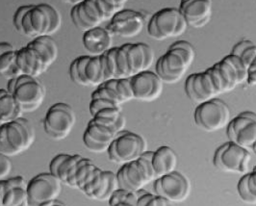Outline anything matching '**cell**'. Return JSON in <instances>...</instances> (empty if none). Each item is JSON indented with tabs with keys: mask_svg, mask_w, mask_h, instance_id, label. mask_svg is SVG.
Wrapping results in <instances>:
<instances>
[{
	"mask_svg": "<svg viewBox=\"0 0 256 206\" xmlns=\"http://www.w3.org/2000/svg\"><path fill=\"white\" fill-rule=\"evenodd\" d=\"M215 64L218 68V72L226 83V92L234 90L240 84L239 76L234 66L231 64L230 61L226 58V56L222 61Z\"/></svg>",
	"mask_w": 256,
	"mask_h": 206,
	"instance_id": "obj_29",
	"label": "cell"
},
{
	"mask_svg": "<svg viewBox=\"0 0 256 206\" xmlns=\"http://www.w3.org/2000/svg\"><path fill=\"white\" fill-rule=\"evenodd\" d=\"M188 26H188L187 22L185 20V18H184L183 16L181 14L180 22H178V29H176V37H180L181 35H183V34L186 32Z\"/></svg>",
	"mask_w": 256,
	"mask_h": 206,
	"instance_id": "obj_51",
	"label": "cell"
},
{
	"mask_svg": "<svg viewBox=\"0 0 256 206\" xmlns=\"http://www.w3.org/2000/svg\"><path fill=\"white\" fill-rule=\"evenodd\" d=\"M116 68H118L116 79L131 78L130 72H129V66H128L126 48L124 44L116 48Z\"/></svg>",
	"mask_w": 256,
	"mask_h": 206,
	"instance_id": "obj_37",
	"label": "cell"
},
{
	"mask_svg": "<svg viewBox=\"0 0 256 206\" xmlns=\"http://www.w3.org/2000/svg\"><path fill=\"white\" fill-rule=\"evenodd\" d=\"M178 155L172 148L163 146L157 148L152 154V166L155 178H159L172 172H174L178 166Z\"/></svg>",
	"mask_w": 256,
	"mask_h": 206,
	"instance_id": "obj_21",
	"label": "cell"
},
{
	"mask_svg": "<svg viewBox=\"0 0 256 206\" xmlns=\"http://www.w3.org/2000/svg\"><path fill=\"white\" fill-rule=\"evenodd\" d=\"M128 0H84L72 7L70 18L79 30L86 32L111 20L124 10Z\"/></svg>",
	"mask_w": 256,
	"mask_h": 206,
	"instance_id": "obj_3",
	"label": "cell"
},
{
	"mask_svg": "<svg viewBox=\"0 0 256 206\" xmlns=\"http://www.w3.org/2000/svg\"><path fill=\"white\" fill-rule=\"evenodd\" d=\"M146 20L141 12L124 9L110 20L107 30L122 38H134L140 35L144 27Z\"/></svg>",
	"mask_w": 256,
	"mask_h": 206,
	"instance_id": "obj_13",
	"label": "cell"
},
{
	"mask_svg": "<svg viewBox=\"0 0 256 206\" xmlns=\"http://www.w3.org/2000/svg\"><path fill=\"white\" fill-rule=\"evenodd\" d=\"M0 76L8 80L22 76L16 64V50L5 52L0 56Z\"/></svg>",
	"mask_w": 256,
	"mask_h": 206,
	"instance_id": "obj_28",
	"label": "cell"
},
{
	"mask_svg": "<svg viewBox=\"0 0 256 206\" xmlns=\"http://www.w3.org/2000/svg\"><path fill=\"white\" fill-rule=\"evenodd\" d=\"M12 162L6 155L0 154V180H6L12 170Z\"/></svg>",
	"mask_w": 256,
	"mask_h": 206,
	"instance_id": "obj_47",
	"label": "cell"
},
{
	"mask_svg": "<svg viewBox=\"0 0 256 206\" xmlns=\"http://www.w3.org/2000/svg\"><path fill=\"white\" fill-rule=\"evenodd\" d=\"M116 92L122 103L134 100V94L129 78L116 79Z\"/></svg>",
	"mask_w": 256,
	"mask_h": 206,
	"instance_id": "obj_39",
	"label": "cell"
},
{
	"mask_svg": "<svg viewBox=\"0 0 256 206\" xmlns=\"http://www.w3.org/2000/svg\"><path fill=\"white\" fill-rule=\"evenodd\" d=\"M178 10L188 26L202 28L211 20L212 0H181Z\"/></svg>",
	"mask_w": 256,
	"mask_h": 206,
	"instance_id": "obj_17",
	"label": "cell"
},
{
	"mask_svg": "<svg viewBox=\"0 0 256 206\" xmlns=\"http://www.w3.org/2000/svg\"><path fill=\"white\" fill-rule=\"evenodd\" d=\"M226 58L230 60L231 62V64L234 66V68H236L237 72H238V76H239V81H240V84L244 83V81H246L248 79V70L244 66V64H243V62L241 61L240 58H238L237 56H234L232 54H230L226 56Z\"/></svg>",
	"mask_w": 256,
	"mask_h": 206,
	"instance_id": "obj_46",
	"label": "cell"
},
{
	"mask_svg": "<svg viewBox=\"0 0 256 206\" xmlns=\"http://www.w3.org/2000/svg\"><path fill=\"white\" fill-rule=\"evenodd\" d=\"M16 64L22 76L38 78L48 68L34 48L26 46L16 50Z\"/></svg>",
	"mask_w": 256,
	"mask_h": 206,
	"instance_id": "obj_20",
	"label": "cell"
},
{
	"mask_svg": "<svg viewBox=\"0 0 256 206\" xmlns=\"http://www.w3.org/2000/svg\"><path fill=\"white\" fill-rule=\"evenodd\" d=\"M7 90L20 105L24 113H31L42 106L46 96V90L38 78L20 76L8 80Z\"/></svg>",
	"mask_w": 256,
	"mask_h": 206,
	"instance_id": "obj_6",
	"label": "cell"
},
{
	"mask_svg": "<svg viewBox=\"0 0 256 206\" xmlns=\"http://www.w3.org/2000/svg\"><path fill=\"white\" fill-rule=\"evenodd\" d=\"M116 48H112L110 50L102 55L105 81L110 79H116L118 68H116Z\"/></svg>",
	"mask_w": 256,
	"mask_h": 206,
	"instance_id": "obj_36",
	"label": "cell"
},
{
	"mask_svg": "<svg viewBox=\"0 0 256 206\" xmlns=\"http://www.w3.org/2000/svg\"><path fill=\"white\" fill-rule=\"evenodd\" d=\"M181 14L178 9L165 8L152 16L148 33L154 40H164L176 37V29L180 22Z\"/></svg>",
	"mask_w": 256,
	"mask_h": 206,
	"instance_id": "obj_14",
	"label": "cell"
},
{
	"mask_svg": "<svg viewBox=\"0 0 256 206\" xmlns=\"http://www.w3.org/2000/svg\"><path fill=\"white\" fill-rule=\"evenodd\" d=\"M196 58L192 44L186 40L174 42L156 63V74L163 83H178L185 76Z\"/></svg>",
	"mask_w": 256,
	"mask_h": 206,
	"instance_id": "obj_2",
	"label": "cell"
},
{
	"mask_svg": "<svg viewBox=\"0 0 256 206\" xmlns=\"http://www.w3.org/2000/svg\"><path fill=\"white\" fill-rule=\"evenodd\" d=\"M27 46L38 52L48 68H50L58 58V46L52 36H40L28 42Z\"/></svg>",
	"mask_w": 256,
	"mask_h": 206,
	"instance_id": "obj_22",
	"label": "cell"
},
{
	"mask_svg": "<svg viewBox=\"0 0 256 206\" xmlns=\"http://www.w3.org/2000/svg\"><path fill=\"white\" fill-rule=\"evenodd\" d=\"M252 150H254V154H256V144H254V146H252Z\"/></svg>",
	"mask_w": 256,
	"mask_h": 206,
	"instance_id": "obj_58",
	"label": "cell"
},
{
	"mask_svg": "<svg viewBox=\"0 0 256 206\" xmlns=\"http://www.w3.org/2000/svg\"><path fill=\"white\" fill-rule=\"evenodd\" d=\"M200 79H202V88L204 90L207 98L209 100L215 98L218 94V92L216 90V88L212 82V79L210 78L209 74L207 72V70H205L204 72H200Z\"/></svg>",
	"mask_w": 256,
	"mask_h": 206,
	"instance_id": "obj_44",
	"label": "cell"
},
{
	"mask_svg": "<svg viewBox=\"0 0 256 206\" xmlns=\"http://www.w3.org/2000/svg\"><path fill=\"white\" fill-rule=\"evenodd\" d=\"M124 46L126 48L130 76L144 72V53L142 46V42L126 44Z\"/></svg>",
	"mask_w": 256,
	"mask_h": 206,
	"instance_id": "obj_25",
	"label": "cell"
},
{
	"mask_svg": "<svg viewBox=\"0 0 256 206\" xmlns=\"http://www.w3.org/2000/svg\"><path fill=\"white\" fill-rule=\"evenodd\" d=\"M79 76L85 87H98L105 82L102 56L77 57Z\"/></svg>",
	"mask_w": 256,
	"mask_h": 206,
	"instance_id": "obj_18",
	"label": "cell"
},
{
	"mask_svg": "<svg viewBox=\"0 0 256 206\" xmlns=\"http://www.w3.org/2000/svg\"><path fill=\"white\" fill-rule=\"evenodd\" d=\"M137 206H174L172 202L155 194L144 191L138 200Z\"/></svg>",
	"mask_w": 256,
	"mask_h": 206,
	"instance_id": "obj_38",
	"label": "cell"
},
{
	"mask_svg": "<svg viewBox=\"0 0 256 206\" xmlns=\"http://www.w3.org/2000/svg\"><path fill=\"white\" fill-rule=\"evenodd\" d=\"M250 159L252 156L248 148L230 141L216 150L213 163L222 172L246 174L248 172Z\"/></svg>",
	"mask_w": 256,
	"mask_h": 206,
	"instance_id": "obj_10",
	"label": "cell"
},
{
	"mask_svg": "<svg viewBox=\"0 0 256 206\" xmlns=\"http://www.w3.org/2000/svg\"><path fill=\"white\" fill-rule=\"evenodd\" d=\"M154 193L172 204L186 200L191 193V183L180 172H172L154 181Z\"/></svg>",
	"mask_w": 256,
	"mask_h": 206,
	"instance_id": "obj_12",
	"label": "cell"
},
{
	"mask_svg": "<svg viewBox=\"0 0 256 206\" xmlns=\"http://www.w3.org/2000/svg\"><path fill=\"white\" fill-rule=\"evenodd\" d=\"M62 22L60 12L48 3L20 6L13 16L16 30L20 34L33 39L56 34L61 29Z\"/></svg>",
	"mask_w": 256,
	"mask_h": 206,
	"instance_id": "obj_1",
	"label": "cell"
},
{
	"mask_svg": "<svg viewBox=\"0 0 256 206\" xmlns=\"http://www.w3.org/2000/svg\"><path fill=\"white\" fill-rule=\"evenodd\" d=\"M70 78L74 84L79 85V86H83V83H82V81H81V79H80L79 72H78L77 58L76 59H74V60L72 62L70 66Z\"/></svg>",
	"mask_w": 256,
	"mask_h": 206,
	"instance_id": "obj_50",
	"label": "cell"
},
{
	"mask_svg": "<svg viewBox=\"0 0 256 206\" xmlns=\"http://www.w3.org/2000/svg\"><path fill=\"white\" fill-rule=\"evenodd\" d=\"M144 191L146 190L142 189L140 191L133 192L118 188L109 200V206H115L118 204H126L129 206H137L138 200L141 198L142 194L144 193Z\"/></svg>",
	"mask_w": 256,
	"mask_h": 206,
	"instance_id": "obj_33",
	"label": "cell"
},
{
	"mask_svg": "<svg viewBox=\"0 0 256 206\" xmlns=\"http://www.w3.org/2000/svg\"><path fill=\"white\" fill-rule=\"evenodd\" d=\"M6 193V180H0V206H3V200Z\"/></svg>",
	"mask_w": 256,
	"mask_h": 206,
	"instance_id": "obj_53",
	"label": "cell"
},
{
	"mask_svg": "<svg viewBox=\"0 0 256 206\" xmlns=\"http://www.w3.org/2000/svg\"><path fill=\"white\" fill-rule=\"evenodd\" d=\"M62 182L52 174H40L28 181L29 206H40L56 200L62 193Z\"/></svg>",
	"mask_w": 256,
	"mask_h": 206,
	"instance_id": "obj_11",
	"label": "cell"
},
{
	"mask_svg": "<svg viewBox=\"0 0 256 206\" xmlns=\"http://www.w3.org/2000/svg\"><path fill=\"white\" fill-rule=\"evenodd\" d=\"M70 154H58L57 156H55L50 162V172L52 174L53 176H57L58 174V170L60 166L62 165V163L64 162V160L68 158V156Z\"/></svg>",
	"mask_w": 256,
	"mask_h": 206,
	"instance_id": "obj_49",
	"label": "cell"
},
{
	"mask_svg": "<svg viewBox=\"0 0 256 206\" xmlns=\"http://www.w3.org/2000/svg\"><path fill=\"white\" fill-rule=\"evenodd\" d=\"M90 98L92 100H96V98L108 100H111V102H114L122 105V102H120V98H118V96L111 89L106 87L104 84H102L100 86H98L96 88V90H94V92L90 96Z\"/></svg>",
	"mask_w": 256,
	"mask_h": 206,
	"instance_id": "obj_41",
	"label": "cell"
},
{
	"mask_svg": "<svg viewBox=\"0 0 256 206\" xmlns=\"http://www.w3.org/2000/svg\"><path fill=\"white\" fill-rule=\"evenodd\" d=\"M86 133H88L92 139H94L98 142H103L110 144L116 135L112 129L108 128L102 124H100L92 120H90L88 124V126L85 130Z\"/></svg>",
	"mask_w": 256,
	"mask_h": 206,
	"instance_id": "obj_32",
	"label": "cell"
},
{
	"mask_svg": "<svg viewBox=\"0 0 256 206\" xmlns=\"http://www.w3.org/2000/svg\"><path fill=\"white\" fill-rule=\"evenodd\" d=\"M142 46L144 53V72L148 70L154 62V50L146 44L142 42Z\"/></svg>",
	"mask_w": 256,
	"mask_h": 206,
	"instance_id": "obj_48",
	"label": "cell"
},
{
	"mask_svg": "<svg viewBox=\"0 0 256 206\" xmlns=\"http://www.w3.org/2000/svg\"><path fill=\"white\" fill-rule=\"evenodd\" d=\"M82 42L92 56H102L113 48V35L107 28L98 26L84 32Z\"/></svg>",
	"mask_w": 256,
	"mask_h": 206,
	"instance_id": "obj_19",
	"label": "cell"
},
{
	"mask_svg": "<svg viewBox=\"0 0 256 206\" xmlns=\"http://www.w3.org/2000/svg\"><path fill=\"white\" fill-rule=\"evenodd\" d=\"M207 72L209 74L210 78L212 79V82L216 88V90L218 92V94L226 92V83L224 81V79L222 78L220 72H218V68L216 66V64H214L213 66L209 68L208 70H206Z\"/></svg>",
	"mask_w": 256,
	"mask_h": 206,
	"instance_id": "obj_43",
	"label": "cell"
},
{
	"mask_svg": "<svg viewBox=\"0 0 256 206\" xmlns=\"http://www.w3.org/2000/svg\"><path fill=\"white\" fill-rule=\"evenodd\" d=\"M35 130L26 118L0 126V154L12 157L28 150L35 142Z\"/></svg>",
	"mask_w": 256,
	"mask_h": 206,
	"instance_id": "obj_4",
	"label": "cell"
},
{
	"mask_svg": "<svg viewBox=\"0 0 256 206\" xmlns=\"http://www.w3.org/2000/svg\"><path fill=\"white\" fill-rule=\"evenodd\" d=\"M94 167L96 165L92 164L90 159L83 157L80 161L77 162L68 172L66 185L74 189H78V185Z\"/></svg>",
	"mask_w": 256,
	"mask_h": 206,
	"instance_id": "obj_26",
	"label": "cell"
},
{
	"mask_svg": "<svg viewBox=\"0 0 256 206\" xmlns=\"http://www.w3.org/2000/svg\"><path fill=\"white\" fill-rule=\"evenodd\" d=\"M76 124V115L74 108L68 103L53 104L44 118V130L55 141L66 139Z\"/></svg>",
	"mask_w": 256,
	"mask_h": 206,
	"instance_id": "obj_8",
	"label": "cell"
},
{
	"mask_svg": "<svg viewBox=\"0 0 256 206\" xmlns=\"http://www.w3.org/2000/svg\"><path fill=\"white\" fill-rule=\"evenodd\" d=\"M63 1L66 2V3H68V4H72V5L76 6V5L82 3L84 0H63Z\"/></svg>",
	"mask_w": 256,
	"mask_h": 206,
	"instance_id": "obj_56",
	"label": "cell"
},
{
	"mask_svg": "<svg viewBox=\"0 0 256 206\" xmlns=\"http://www.w3.org/2000/svg\"><path fill=\"white\" fill-rule=\"evenodd\" d=\"M66 206L63 202H59L58 200H52V202H46V204H42V206Z\"/></svg>",
	"mask_w": 256,
	"mask_h": 206,
	"instance_id": "obj_55",
	"label": "cell"
},
{
	"mask_svg": "<svg viewBox=\"0 0 256 206\" xmlns=\"http://www.w3.org/2000/svg\"><path fill=\"white\" fill-rule=\"evenodd\" d=\"M82 158L83 157L79 154H70L68 156V158L62 163V165L60 166L59 170H58L57 178L61 180L62 183H64V184L66 183L68 172H70V170L74 168V166L76 164L77 162L80 161Z\"/></svg>",
	"mask_w": 256,
	"mask_h": 206,
	"instance_id": "obj_40",
	"label": "cell"
},
{
	"mask_svg": "<svg viewBox=\"0 0 256 206\" xmlns=\"http://www.w3.org/2000/svg\"><path fill=\"white\" fill-rule=\"evenodd\" d=\"M83 142L85 146L94 154H103L106 152L110 146V144H103V142H98L94 139H92L90 135L86 132H84L83 134Z\"/></svg>",
	"mask_w": 256,
	"mask_h": 206,
	"instance_id": "obj_42",
	"label": "cell"
},
{
	"mask_svg": "<svg viewBox=\"0 0 256 206\" xmlns=\"http://www.w3.org/2000/svg\"><path fill=\"white\" fill-rule=\"evenodd\" d=\"M130 79L134 100L140 102H154L163 92L164 83L156 74L150 70L142 72Z\"/></svg>",
	"mask_w": 256,
	"mask_h": 206,
	"instance_id": "obj_15",
	"label": "cell"
},
{
	"mask_svg": "<svg viewBox=\"0 0 256 206\" xmlns=\"http://www.w3.org/2000/svg\"><path fill=\"white\" fill-rule=\"evenodd\" d=\"M118 189V183L116 174L111 170H102L98 168L92 180L88 183L81 192L92 200L109 202Z\"/></svg>",
	"mask_w": 256,
	"mask_h": 206,
	"instance_id": "obj_16",
	"label": "cell"
},
{
	"mask_svg": "<svg viewBox=\"0 0 256 206\" xmlns=\"http://www.w3.org/2000/svg\"><path fill=\"white\" fill-rule=\"evenodd\" d=\"M254 120H256V113L250 111H246L234 118L228 126V136L230 141H232L234 139L236 134L243 128L244 126Z\"/></svg>",
	"mask_w": 256,
	"mask_h": 206,
	"instance_id": "obj_35",
	"label": "cell"
},
{
	"mask_svg": "<svg viewBox=\"0 0 256 206\" xmlns=\"http://www.w3.org/2000/svg\"><path fill=\"white\" fill-rule=\"evenodd\" d=\"M256 58L252 61V63L250 64V68H248V72L250 74V72H256Z\"/></svg>",
	"mask_w": 256,
	"mask_h": 206,
	"instance_id": "obj_57",
	"label": "cell"
},
{
	"mask_svg": "<svg viewBox=\"0 0 256 206\" xmlns=\"http://www.w3.org/2000/svg\"><path fill=\"white\" fill-rule=\"evenodd\" d=\"M231 54L240 58L246 70H248L256 58V44L250 40H243L233 46Z\"/></svg>",
	"mask_w": 256,
	"mask_h": 206,
	"instance_id": "obj_30",
	"label": "cell"
},
{
	"mask_svg": "<svg viewBox=\"0 0 256 206\" xmlns=\"http://www.w3.org/2000/svg\"><path fill=\"white\" fill-rule=\"evenodd\" d=\"M16 50L12 44L8 42H0V56L2 54H4L5 52H10Z\"/></svg>",
	"mask_w": 256,
	"mask_h": 206,
	"instance_id": "obj_52",
	"label": "cell"
},
{
	"mask_svg": "<svg viewBox=\"0 0 256 206\" xmlns=\"http://www.w3.org/2000/svg\"><path fill=\"white\" fill-rule=\"evenodd\" d=\"M246 82L248 85L252 86V87H256V70L254 72H250L248 76V79Z\"/></svg>",
	"mask_w": 256,
	"mask_h": 206,
	"instance_id": "obj_54",
	"label": "cell"
},
{
	"mask_svg": "<svg viewBox=\"0 0 256 206\" xmlns=\"http://www.w3.org/2000/svg\"><path fill=\"white\" fill-rule=\"evenodd\" d=\"M238 194L244 202L256 204V168L250 172H246L238 182Z\"/></svg>",
	"mask_w": 256,
	"mask_h": 206,
	"instance_id": "obj_24",
	"label": "cell"
},
{
	"mask_svg": "<svg viewBox=\"0 0 256 206\" xmlns=\"http://www.w3.org/2000/svg\"><path fill=\"white\" fill-rule=\"evenodd\" d=\"M146 141L136 133L122 130L116 135L107 150L109 160L124 165L140 158L146 150Z\"/></svg>",
	"mask_w": 256,
	"mask_h": 206,
	"instance_id": "obj_7",
	"label": "cell"
},
{
	"mask_svg": "<svg viewBox=\"0 0 256 206\" xmlns=\"http://www.w3.org/2000/svg\"><path fill=\"white\" fill-rule=\"evenodd\" d=\"M4 206H29L27 188L10 186L6 183V193L3 200Z\"/></svg>",
	"mask_w": 256,
	"mask_h": 206,
	"instance_id": "obj_31",
	"label": "cell"
},
{
	"mask_svg": "<svg viewBox=\"0 0 256 206\" xmlns=\"http://www.w3.org/2000/svg\"><path fill=\"white\" fill-rule=\"evenodd\" d=\"M185 92L192 102L200 104L207 100H210L207 98L204 90L202 88L200 72L192 74L188 76L185 82Z\"/></svg>",
	"mask_w": 256,
	"mask_h": 206,
	"instance_id": "obj_27",
	"label": "cell"
},
{
	"mask_svg": "<svg viewBox=\"0 0 256 206\" xmlns=\"http://www.w3.org/2000/svg\"><path fill=\"white\" fill-rule=\"evenodd\" d=\"M254 168H256V167H254Z\"/></svg>",
	"mask_w": 256,
	"mask_h": 206,
	"instance_id": "obj_59",
	"label": "cell"
},
{
	"mask_svg": "<svg viewBox=\"0 0 256 206\" xmlns=\"http://www.w3.org/2000/svg\"><path fill=\"white\" fill-rule=\"evenodd\" d=\"M196 124L206 132L224 128L230 122V110L222 100L212 98L198 104L194 113Z\"/></svg>",
	"mask_w": 256,
	"mask_h": 206,
	"instance_id": "obj_9",
	"label": "cell"
},
{
	"mask_svg": "<svg viewBox=\"0 0 256 206\" xmlns=\"http://www.w3.org/2000/svg\"><path fill=\"white\" fill-rule=\"evenodd\" d=\"M24 112L11 92L0 89V126L22 118Z\"/></svg>",
	"mask_w": 256,
	"mask_h": 206,
	"instance_id": "obj_23",
	"label": "cell"
},
{
	"mask_svg": "<svg viewBox=\"0 0 256 206\" xmlns=\"http://www.w3.org/2000/svg\"><path fill=\"white\" fill-rule=\"evenodd\" d=\"M154 152H146L135 161L122 165L116 174L118 188L126 191H140L156 180L152 166Z\"/></svg>",
	"mask_w": 256,
	"mask_h": 206,
	"instance_id": "obj_5",
	"label": "cell"
},
{
	"mask_svg": "<svg viewBox=\"0 0 256 206\" xmlns=\"http://www.w3.org/2000/svg\"><path fill=\"white\" fill-rule=\"evenodd\" d=\"M231 142H235L244 148H252L256 142V120L244 126Z\"/></svg>",
	"mask_w": 256,
	"mask_h": 206,
	"instance_id": "obj_34",
	"label": "cell"
},
{
	"mask_svg": "<svg viewBox=\"0 0 256 206\" xmlns=\"http://www.w3.org/2000/svg\"><path fill=\"white\" fill-rule=\"evenodd\" d=\"M115 106H120V104L108 100H103V98H96V100H90V105H89V110L92 116H94L98 112L102 110L104 108L108 107H115Z\"/></svg>",
	"mask_w": 256,
	"mask_h": 206,
	"instance_id": "obj_45",
	"label": "cell"
}]
</instances>
